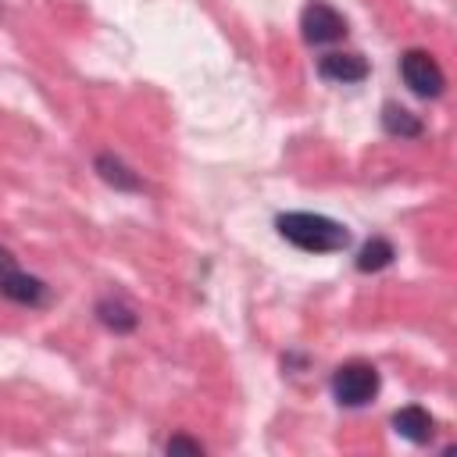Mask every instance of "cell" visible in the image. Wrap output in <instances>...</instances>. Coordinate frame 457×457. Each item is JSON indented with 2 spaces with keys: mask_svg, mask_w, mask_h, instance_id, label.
I'll use <instances>...</instances> for the list:
<instances>
[{
  "mask_svg": "<svg viewBox=\"0 0 457 457\" xmlns=\"http://www.w3.org/2000/svg\"><path fill=\"white\" fill-rule=\"evenodd\" d=\"M275 228L286 243H293L303 253H336V250H346L350 243L346 225L314 211H286L275 218Z\"/></svg>",
  "mask_w": 457,
  "mask_h": 457,
  "instance_id": "cell-1",
  "label": "cell"
},
{
  "mask_svg": "<svg viewBox=\"0 0 457 457\" xmlns=\"http://www.w3.org/2000/svg\"><path fill=\"white\" fill-rule=\"evenodd\" d=\"M378 368L368 364V361H346L332 371V396L343 403V407H364L375 400L378 393Z\"/></svg>",
  "mask_w": 457,
  "mask_h": 457,
  "instance_id": "cell-2",
  "label": "cell"
},
{
  "mask_svg": "<svg viewBox=\"0 0 457 457\" xmlns=\"http://www.w3.org/2000/svg\"><path fill=\"white\" fill-rule=\"evenodd\" d=\"M400 79L421 100H436L446 86V75H443V68L436 64V57L428 50H407L400 57Z\"/></svg>",
  "mask_w": 457,
  "mask_h": 457,
  "instance_id": "cell-3",
  "label": "cell"
},
{
  "mask_svg": "<svg viewBox=\"0 0 457 457\" xmlns=\"http://www.w3.org/2000/svg\"><path fill=\"white\" fill-rule=\"evenodd\" d=\"M300 32H303L307 43L325 46V43H336V39L346 36V18H343L332 4L311 0V4L300 11Z\"/></svg>",
  "mask_w": 457,
  "mask_h": 457,
  "instance_id": "cell-4",
  "label": "cell"
},
{
  "mask_svg": "<svg viewBox=\"0 0 457 457\" xmlns=\"http://www.w3.org/2000/svg\"><path fill=\"white\" fill-rule=\"evenodd\" d=\"M318 75L328 79V82H364L368 79V61L361 54H325L318 61Z\"/></svg>",
  "mask_w": 457,
  "mask_h": 457,
  "instance_id": "cell-5",
  "label": "cell"
},
{
  "mask_svg": "<svg viewBox=\"0 0 457 457\" xmlns=\"http://www.w3.org/2000/svg\"><path fill=\"white\" fill-rule=\"evenodd\" d=\"M0 296H7L14 303H25V307H39L46 300V286L36 275H25V271L11 268V271L0 275Z\"/></svg>",
  "mask_w": 457,
  "mask_h": 457,
  "instance_id": "cell-6",
  "label": "cell"
},
{
  "mask_svg": "<svg viewBox=\"0 0 457 457\" xmlns=\"http://www.w3.org/2000/svg\"><path fill=\"white\" fill-rule=\"evenodd\" d=\"M393 432L403 436L407 443L421 446V443L432 439V414L425 407H418V403H407V407H400L393 414Z\"/></svg>",
  "mask_w": 457,
  "mask_h": 457,
  "instance_id": "cell-7",
  "label": "cell"
},
{
  "mask_svg": "<svg viewBox=\"0 0 457 457\" xmlns=\"http://www.w3.org/2000/svg\"><path fill=\"white\" fill-rule=\"evenodd\" d=\"M382 129L389 132V136H400V139H418L421 132H425V125H421V118L418 114H411L407 107H400V104H382Z\"/></svg>",
  "mask_w": 457,
  "mask_h": 457,
  "instance_id": "cell-8",
  "label": "cell"
},
{
  "mask_svg": "<svg viewBox=\"0 0 457 457\" xmlns=\"http://www.w3.org/2000/svg\"><path fill=\"white\" fill-rule=\"evenodd\" d=\"M96 171H100V179H104L107 186H114V189H125V193L143 189L139 175H136L132 168H125V164H121L114 154H100V157H96Z\"/></svg>",
  "mask_w": 457,
  "mask_h": 457,
  "instance_id": "cell-9",
  "label": "cell"
},
{
  "mask_svg": "<svg viewBox=\"0 0 457 457\" xmlns=\"http://www.w3.org/2000/svg\"><path fill=\"white\" fill-rule=\"evenodd\" d=\"M393 257H396L393 243L382 239V236H371V239L357 250V271H382V268L393 264Z\"/></svg>",
  "mask_w": 457,
  "mask_h": 457,
  "instance_id": "cell-10",
  "label": "cell"
},
{
  "mask_svg": "<svg viewBox=\"0 0 457 457\" xmlns=\"http://www.w3.org/2000/svg\"><path fill=\"white\" fill-rule=\"evenodd\" d=\"M96 318L107 325V328H114V332H132L136 328V311L132 307H125L118 296H107V300H100L96 303Z\"/></svg>",
  "mask_w": 457,
  "mask_h": 457,
  "instance_id": "cell-11",
  "label": "cell"
},
{
  "mask_svg": "<svg viewBox=\"0 0 457 457\" xmlns=\"http://www.w3.org/2000/svg\"><path fill=\"white\" fill-rule=\"evenodd\" d=\"M175 450L204 453V443H200V439H186V436H171V439H168V453H175Z\"/></svg>",
  "mask_w": 457,
  "mask_h": 457,
  "instance_id": "cell-12",
  "label": "cell"
},
{
  "mask_svg": "<svg viewBox=\"0 0 457 457\" xmlns=\"http://www.w3.org/2000/svg\"><path fill=\"white\" fill-rule=\"evenodd\" d=\"M11 268H18V257H14L7 246H0V275H4V271H11Z\"/></svg>",
  "mask_w": 457,
  "mask_h": 457,
  "instance_id": "cell-13",
  "label": "cell"
}]
</instances>
